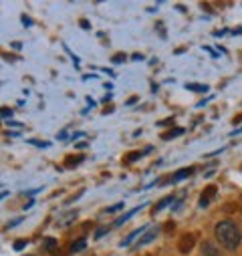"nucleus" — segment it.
<instances>
[{"label": "nucleus", "mask_w": 242, "mask_h": 256, "mask_svg": "<svg viewBox=\"0 0 242 256\" xmlns=\"http://www.w3.org/2000/svg\"><path fill=\"white\" fill-rule=\"evenodd\" d=\"M214 234H216L218 242H220L226 250H236L238 244H240V232H238L236 224L230 222V220L218 222L216 228H214Z\"/></svg>", "instance_id": "f257e3e1"}, {"label": "nucleus", "mask_w": 242, "mask_h": 256, "mask_svg": "<svg viewBox=\"0 0 242 256\" xmlns=\"http://www.w3.org/2000/svg\"><path fill=\"white\" fill-rule=\"evenodd\" d=\"M216 186H208L204 192H202V196H200V200H198V204H200V208H208L210 206V202L216 198Z\"/></svg>", "instance_id": "f03ea898"}, {"label": "nucleus", "mask_w": 242, "mask_h": 256, "mask_svg": "<svg viewBox=\"0 0 242 256\" xmlns=\"http://www.w3.org/2000/svg\"><path fill=\"white\" fill-rule=\"evenodd\" d=\"M192 246H194V234H184V236L180 238V242H178V248H180V252H182V254L190 252V250H192Z\"/></svg>", "instance_id": "7ed1b4c3"}, {"label": "nucleus", "mask_w": 242, "mask_h": 256, "mask_svg": "<svg viewBox=\"0 0 242 256\" xmlns=\"http://www.w3.org/2000/svg\"><path fill=\"white\" fill-rule=\"evenodd\" d=\"M202 254H204V256H222L220 250H218L212 242H204V244H202Z\"/></svg>", "instance_id": "20e7f679"}, {"label": "nucleus", "mask_w": 242, "mask_h": 256, "mask_svg": "<svg viewBox=\"0 0 242 256\" xmlns=\"http://www.w3.org/2000/svg\"><path fill=\"white\" fill-rule=\"evenodd\" d=\"M194 174V168H186V170H180L176 172V176L170 180V182H180V180H184V178H190Z\"/></svg>", "instance_id": "39448f33"}, {"label": "nucleus", "mask_w": 242, "mask_h": 256, "mask_svg": "<svg viewBox=\"0 0 242 256\" xmlns=\"http://www.w3.org/2000/svg\"><path fill=\"white\" fill-rule=\"evenodd\" d=\"M158 232H160L158 228H154V230H150V232H148V234H146V236H144L142 240H138V246H144V244H150L152 240H156V236H158Z\"/></svg>", "instance_id": "423d86ee"}, {"label": "nucleus", "mask_w": 242, "mask_h": 256, "mask_svg": "<svg viewBox=\"0 0 242 256\" xmlns=\"http://www.w3.org/2000/svg\"><path fill=\"white\" fill-rule=\"evenodd\" d=\"M140 210H142V206H138V208H134L132 212H128V214H124V216H121V218H117V220H115V226H121V224H126V220H130V218H132L134 214H138Z\"/></svg>", "instance_id": "0eeeda50"}, {"label": "nucleus", "mask_w": 242, "mask_h": 256, "mask_svg": "<svg viewBox=\"0 0 242 256\" xmlns=\"http://www.w3.org/2000/svg\"><path fill=\"white\" fill-rule=\"evenodd\" d=\"M168 204H172V196H166V198H162V200L156 204V208H154V214H156V212H160V210H164Z\"/></svg>", "instance_id": "6e6552de"}, {"label": "nucleus", "mask_w": 242, "mask_h": 256, "mask_svg": "<svg viewBox=\"0 0 242 256\" xmlns=\"http://www.w3.org/2000/svg\"><path fill=\"white\" fill-rule=\"evenodd\" d=\"M144 230H146V228H140V230L132 232V234H130V236H128V238H126L124 242H121V246H128V244H132V242H134V240H136V238H138V236H140V234H142Z\"/></svg>", "instance_id": "1a4fd4ad"}, {"label": "nucleus", "mask_w": 242, "mask_h": 256, "mask_svg": "<svg viewBox=\"0 0 242 256\" xmlns=\"http://www.w3.org/2000/svg\"><path fill=\"white\" fill-rule=\"evenodd\" d=\"M85 246H87V240L81 238V240H77L75 244H71V252H79V250H83Z\"/></svg>", "instance_id": "9d476101"}, {"label": "nucleus", "mask_w": 242, "mask_h": 256, "mask_svg": "<svg viewBox=\"0 0 242 256\" xmlns=\"http://www.w3.org/2000/svg\"><path fill=\"white\" fill-rule=\"evenodd\" d=\"M83 162V158L81 156H75V160H73V156L67 160V168H73V166H77V164H81Z\"/></svg>", "instance_id": "9b49d317"}, {"label": "nucleus", "mask_w": 242, "mask_h": 256, "mask_svg": "<svg viewBox=\"0 0 242 256\" xmlns=\"http://www.w3.org/2000/svg\"><path fill=\"white\" fill-rule=\"evenodd\" d=\"M44 248H46V250L56 248V238H46V240H44Z\"/></svg>", "instance_id": "f8f14e48"}, {"label": "nucleus", "mask_w": 242, "mask_h": 256, "mask_svg": "<svg viewBox=\"0 0 242 256\" xmlns=\"http://www.w3.org/2000/svg\"><path fill=\"white\" fill-rule=\"evenodd\" d=\"M182 134H184V130H174L170 134H164V140H170V138H176V136H182Z\"/></svg>", "instance_id": "ddd939ff"}, {"label": "nucleus", "mask_w": 242, "mask_h": 256, "mask_svg": "<svg viewBox=\"0 0 242 256\" xmlns=\"http://www.w3.org/2000/svg\"><path fill=\"white\" fill-rule=\"evenodd\" d=\"M188 89H192V91H208V87L206 85H194V83H190V85H186Z\"/></svg>", "instance_id": "4468645a"}, {"label": "nucleus", "mask_w": 242, "mask_h": 256, "mask_svg": "<svg viewBox=\"0 0 242 256\" xmlns=\"http://www.w3.org/2000/svg\"><path fill=\"white\" fill-rule=\"evenodd\" d=\"M117 210H124V202H119V204H115V206H111L107 212H117Z\"/></svg>", "instance_id": "2eb2a0df"}, {"label": "nucleus", "mask_w": 242, "mask_h": 256, "mask_svg": "<svg viewBox=\"0 0 242 256\" xmlns=\"http://www.w3.org/2000/svg\"><path fill=\"white\" fill-rule=\"evenodd\" d=\"M124 60H126V54H124V52H121V54H115V56H113V62H124Z\"/></svg>", "instance_id": "dca6fc26"}, {"label": "nucleus", "mask_w": 242, "mask_h": 256, "mask_svg": "<svg viewBox=\"0 0 242 256\" xmlns=\"http://www.w3.org/2000/svg\"><path fill=\"white\" fill-rule=\"evenodd\" d=\"M26 246V242L24 240H18V242H14V250H22Z\"/></svg>", "instance_id": "f3484780"}, {"label": "nucleus", "mask_w": 242, "mask_h": 256, "mask_svg": "<svg viewBox=\"0 0 242 256\" xmlns=\"http://www.w3.org/2000/svg\"><path fill=\"white\" fill-rule=\"evenodd\" d=\"M12 115V109H6V107H2V117L6 119V117H10Z\"/></svg>", "instance_id": "a211bd4d"}, {"label": "nucleus", "mask_w": 242, "mask_h": 256, "mask_svg": "<svg viewBox=\"0 0 242 256\" xmlns=\"http://www.w3.org/2000/svg\"><path fill=\"white\" fill-rule=\"evenodd\" d=\"M140 156H142V154H130L128 160H130V162H136V160H140Z\"/></svg>", "instance_id": "6ab92c4d"}, {"label": "nucleus", "mask_w": 242, "mask_h": 256, "mask_svg": "<svg viewBox=\"0 0 242 256\" xmlns=\"http://www.w3.org/2000/svg\"><path fill=\"white\" fill-rule=\"evenodd\" d=\"M105 232H107V228H101V230H97V234H95V238H101V236H103Z\"/></svg>", "instance_id": "aec40b11"}, {"label": "nucleus", "mask_w": 242, "mask_h": 256, "mask_svg": "<svg viewBox=\"0 0 242 256\" xmlns=\"http://www.w3.org/2000/svg\"><path fill=\"white\" fill-rule=\"evenodd\" d=\"M8 125L10 127H20V123H16V121H8Z\"/></svg>", "instance_id": "412c9836"}]
</instances>
